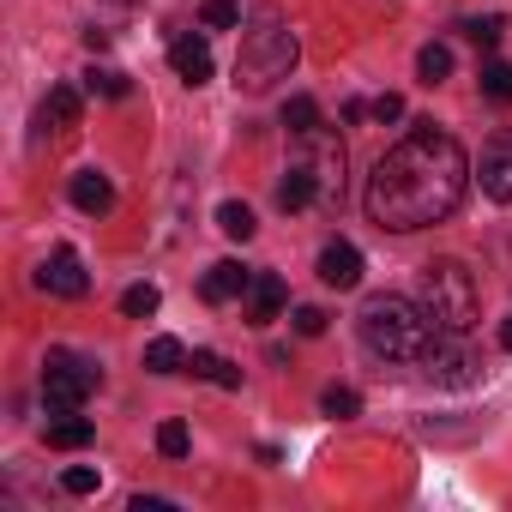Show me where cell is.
<instances>
[{"label": "cell", "instance_id": "cell-1", "mask_svg": "<svg viewBox=\"0 0 512 512\" xmlns=\"http://www.w3.org/2000/svg\"><path fill=\"white\" fill-rule=\"evenodd\" d=\"M464 187H470V157H464V145H458L452 133H434V121H422L410 139H398V145L374 163L362 205H368V217H374L380 229L410 235V229L446 223V217L458 211Z\"/></svg>", "mask_w": 512, "mask_h": 512}, {"label": "cell", "instance_id": "cell-2", "mask_svg": "<svg viewBox=\"0 0 512 512\" xmlns=\"http://www.w3.org/2000/svg\"><path fill=\"white\" fill-rule=\"evenodd\" d=\"M356 332L380 362H422L440 344L434 314L422 302H410V296H368L362 314H356Z\"/></svg>", "mask_w": 512, "mask_h": 512}, {"label": "cell", "instance_id": "cell-3", "mask_svg": "<svg viewBox=\"0 0 512 512\" xmlns=\"http://www.w3.org/2000/svg\"><path fill=\"white\" fill-rule=\"evenodd\" d=\"M290 67H296V37H290V25H284L278 13H260V19L241 31L235 85L260 97V91H272L278 79H290Z\"/></svg>", "mask_w": 512, "mask_h": 512}, {"label": "cell", "instance_id": "cell-4", "mask_svg": "<svg viewBox=\"0 0 512 512\" xmlns=\"http://www.w3.org/2000/svg\"><path fill=\"white\" fill-rule=\"evenodd\" d=\"M422 308L434 314L440 332H470L476 326V284L458 260H428L422 266Z\"/></svg>", "mask_w": 512, "mask_h": 512}, {"label": "cell", "instance_id": "cell-5", "mask_svg": "<svg viewBox=\"0 0 512 512\" xmlns=\"http://www.w3.org/2000/svg\"><path fill=\"white\" fill-rule=\"evenodd\" d=\"M97 380H103V368H97L91 356L49 350V362H43V404H49V416H67V410H79V404L97 392Z\"/></svg>", "mask_w": 512, "mask_h": 512}, {"label": "cell", "instance_id": "cell-6", "mask_svg": "<svg viewBox=\"0 0 512 512\" xmlns=\"http://www.w3.org/2000/svg\"><path fill=\"white\" fill-rule=\"evenodd\" d=\"M422 374L434 380V386H476V374H482V362L470 356V344H464V332H440V344L422 356Z\"/></svg>", "mask_w": 512, "mask_h": 512}, {"label": "cell", "instance_id": "cell-7", "mask_svg": "<svg viewBox=\"0 0 512 512\" xmlns=\"http://www.w3.org/2000/svg\"><path fill=\"white\" fill-rule=\"evenodd\" d=\"M302 163H308V169H314V181H320V205H338V193H344V145L320 127V133H308Z\"/></svg>", "mask_w": 512, "mask_h": 512}, {"label": "cell", "instance_id": "cell-8", "mask_svg": "<svg viewBox=\"0 0 512 512\" xmlns=\"http://www.w3.org/2000/svg\"><path fill=\"white\" fill-rule=\"evenodd\" d=\"M37 290H49V296H67V302H79L85 290H91V278H85V260L73 247H55L49 260H43V272H37Z\"/></svg>", "mask_w": 512, "mask_h": 512}, {"label": "cell", "instance_id": "cell-9", "mask_svg": "<svg viewBox=\"0 0 512 512\" xmlns=\"http://www.w3.org/2000/svg\"><path fill=\"white\" fill-rule=\"evenodd\" d=\"M482 193L500 199V205H512V127L482 145Z\"/></svg>", "mask_w": 512, "mask_h": 512}, {"label": "cell", "instance_id": "cell-10", "mask_svg": "<svg viewBox=\"0 0 512 512\" xmlns=\"http://www.w3.org/2000/svg\"><path fill=\"white\" fill-rule=\"evenodd\" d=\"M169 67L181 73V85H205V79H211V43H205L199 31H181V37L169 43Z\"/></svg>", "mask_w": 512, "mask_h": 512}, {"label": "cell", "instance_id": "cell-11", "mask_svg": "<svg viewBox=\"0 0 512 512\" xmlns=\"http://www.w3.org/2000/svg\"><path fill=\"white\" fill-rule=\"evenodd\" d=\"M320 284L326 290H356L362 284V253L350 241H326V253H320Z\"/></svg>", "mask_w": 512, "mask_h": 512}, {"label": "cell", "instance_id": "cell-12", "mask_svg": "<svg viewBox=\"0 0 512 512\" xmlns=\"http://www.w3.org/2000/svg\"><path fill=\"white\" fill-rule=\"evenodd\" d=\"M253 290V272L241 266V260H217L211 272H205V284H199V296L211 302V308H223V302H235V296H247Z\"/></svg>", "mask_w": 512, "mask_h": 512}, {"label": "cell", "instance_id": "cell-13", "mask_svg": "<svg viewBox=\"0 0 512 512\" xmlns=\"http://www.w3.org/2000/svg\"><path fill=\"white\" fill-rule=\"evenodd\" d=\"M284 302H290L284 278H278V272H260V278H253V290H247V320H253V326H272V320L284 314Z\"/></svg>", "mask_w": 512, "mask_h": 512}, {"label": "cell", "instance_id": "cell-14", "mask_svg": "<svg viewBox=\"0 0 512 512\" xmlns=\"http://www.w3.org/2000/svg\"><path fill=\"white\" fill-rule=\"evenodd\" d=\"M278 205H284V211H308V205H320V181H314V169H308L302 157L284 169V181H278Z\"/></svg>", "mask_w": 512, "mask_h": 512}, {"label": "cell", "instance_id": "cell-15", "mask_svg": "<svg viewBox=\"0 0 512 512\" xmlns=\"http://www.w3.org/2000/svg\"><path fill=\"white\" fill-rule=\"evenodd\" d=\"M73 205H79L85 217H103V211L115 205V181H109L103 169H79V175H73Z\"/></svg>", "mask_w": 512, "mask_h": 512}, {"label": "cell", "instance_id": "cell-16", "mask_svg": "<svg viewBox=\"0 0 512 512\" xmlns=\"http://www.w3.org/2000/svg\"><path fill=\"white\" fill-rule=\"evenodd\" d=\"M79 127V91L73 85H55L43 97V133H73Z\"/></svg>", "mask_w": 512, "mask_h": 512}, {"label": "cell", "instance_id": "cell-17", "mask_svg": "<svg viewBox=\"0 0 512 512\" xmlns=\"http://www.w3.org/2000/svg\"><path fill=\"white\" fill-rule=\"evenodd\" d=\"M187 368H193L199 380L223 386V392H241V368H235V362H223L217 350H193V356H187Z\"/></svg>", "mask_w": 512, "mask_h": 512}, {"label": "cell", "instance_id": "cell-18", "mask_svg": "<svg viewBox=\"0 0 512 512\" xmlns=\"http://www.w3.org/2000/svg\"><path fill=\"white\" fill-rule=\"evenodd\" d=\"M97 440V428H91V416H79V410H67L61 422H49V446L55 452H79V446H91Z\"/></svg>", "mask_w": 512, "mask_h": 512}, {"label": "cell", "instance_id": "cell-19", "mask_svg": "<svg viewBox=\"0 0 512 512\" xmlns=\"http://www.w3.org/2000/svg\"><path fill=\"white\" fill-rule=\"evenodd\" d=\"M145 368H151V374H181V368H187V350H181L175 338H151V344H145Z\"/></svg>", "mask_w": 512, "mask_h": 512}, {"label": "cell", "instance_id": "cell-20", "mask_svg": "<svg viewBox=\"0 0 512 512\" xmlns=\"http://www.w3.org/2000/svg\"><path fill=\"white\" fill-rule=\"evenodd\" d=\"M284 127H290L296 139L320 133V103H314V97H290V103H284Z\"/></svg>", "mask_w": 512, "mask_h": 512}, {"label": "cell", "instance_id": "cell-21", "mask_svg": "<svg viewBox=\"0 0 512 512\" xmlns=\"http://www.w3.org/2000/svg\"><path fill=\"white\" fill-rule=\"evenodd\" d=\"M217 229H223L229 241H253V229H260V223H253V211H247V205H235V199H229V205H217Z\"/></svg>", "mask_w": 512, "mask_h": 512}, {"label": "cell", "instance_id": "cell-22", "mask_svg": "<svg viewBox=\"0 0 512 512\" xmlns=\"http://www.w3.org/2000/svg\"><path fill=\"white\" fill-rule=\"evenodd\" d=\"M416 73H422V85H440V79H452V49H446V43H428V49L416 55Z\"/></svg>", "mask_w": 512, "mask_h": 512}, {"label": "cell", "instance_id": "cell-23", "mask_svg": "<svg viewBox=\"0 0 512 512\" xmlns=\"http://www.w3.org/2000/svg\"><path fill=\"white\" fill-rule=\"evenodd\" d=\"M482 97L488 103H512V67L506 61H482Z\"/></svg>", "mask_w": 512, "mask_h": 512}, {"label": "cell", "instance_id": "cell-24", "mask_svg": "<svg viewBox=\"0 0 512 512\" xmlns=\"http://www.w3.org/2000/svg\"><path fill=\"white\" fill-rule=\"evenodd\" d=\"M85 91H91V97H127L133 85H127V73H115V67H91V73H85Z\"/></svg>", "mask_w": 512, "mask_h": 512}, {"label": "cell", "instance_id": "cell-25", "mask_svg": "<svg viewBox=\"0 0 512 512\" xmlns=\"http://www.w3.org/2000/svg\"><path fill=\"white\" fill-rule=\"evenodd\" d=\"M157 302H163V296H157V284H133V290L121 296V314H127V320H151V314H157Z\"/></svg>", "mask_w": 512, "mask_h": 512}, {"label": "cell", "instance_id": "cell-26", "mask_svg": "<svg viewBox=\"0 0 512 512\" xmlns=\"http://www.w3.org/2000/svg\"><path fill=\"white\" fill-rule=\"evenodd\" d=\"M458 31H464L470 43H482V49H494V43L506 37V19H500V13H488V19H464Z\"/></svg>", "mask_w": 512, "mask_h": 512}, {"label": "cell", "instance_id": "cell-27", "mask_svg": "<svg viewBox=\"0 0 512 512\" xmlns=\"http://www.w3.org/2000/svg\"><path fill=\"white\" fill-rule=\"evenodd\" d=\"M205 31H235L241 25V7H235V0H205Z\"/></svg>", "mask_w": 512, "mask_h": 512}, {"label": "cell", "instance_id": "cell-28", "mask_svg": "<svg viewBox=\"0 0 512 512\" xmlns=\"http://www.w3.org/2000/svg\"><path fill=\"white\" fill-rule=\"evenodd\" d=\"M187 446H193V434H187L181 422H163V428H157V452H163V458H187Z\"/></svg>", "mask_w": 512, "mask_h": 512}, {"label": "cell", "instance_id": "cell-29", "mask_svg": "<svg viewBox=\"0 0 512 512\" xmlns=\"http://www.w3.org/2000/svg\"><path fill=\"white\" fill-rule=\"evenodd\" d=\"M320 410H326V416H338V422H344V416H356V410H362V398H356V392H350V386H332V392H326V398H320Z\"/></svg>", "mask_w": 512, "mask_h": 512}, {"label": "cell", "instance_id": "cell-30", "mask_svg": "<svg viewBox=\"0 0 512 512\" xmlns=\"http://www.w3.org/2000/svg\"><path fill=\"white\" fill-rule=\"evenodd\" d=\"M61 488H67V494H97V470H91V464H73V470L61 476Z\"/></svg>", "mask_w": 512, "mask_h": 512}, {"label": "cell", "instance_id": "cell-31", "mask_svg": "<svg viewBox=\"0 0 512 512\" xmlns=\"http://www.w3.org/2000/svg\"><path fill=\"white\" fill-rule=\"evenodd\" d=\"M374 121H380V127H386V121H404V97H398V91L374 97Z\"/></svg>", "mask_w": 512, "mask_h": 512}, {"label": "cell", "instance_id": "cell-32", "mask_svg": "<svg viewBox=\"0 0 512 512\" xmlns=\"http://www.w3.org/2000/svg\"><path fill=\"white\" fill-rule=\"evenodd\" d=\"M296 332L302 338H320L326 332V308H296Z\"/></svg>", "mask_w": 512, "mask_h": 512}, {"label": "cell", "instance_id": "cell-33", "mask_svg": "<svg viewBox=\"0 0 512 512\" xmlns=\"http://www.w3.org/2000/svg\"><path fill=\"white\" fill-rule=\"evenodd\" d=\"M368 115H374V103H362V97L344 103V121H368Z\"/></svg>", "mask_w": 512, "mask_h": 512}, {"label": "cell", "instance_id": "cell-34", "mask_svg": "<svg viewBox=\"0 0 512 512\" xmlns=\"http://www.w3.org/2000/svg\"><path fill=\"white\" fill-rule=\"evenodd\" d=\"M500 350H512V314H506V326H500Z\"/></svg>", "mask_w": 512, "mask_h": 512}, {"label": "cell", "instance_id": "cell-35", "mask_svg": "<svg viewBox=\"0 0 512 512\" xmlns=\"http://www.w3.org/2000/svg\"><path fill=\"white\" fill-rule=\"evenodd\" d=\"M115 7H139V0H115Z\"/></svg>", "mask_w": 512, "mask_h": 512}]
</instances>
